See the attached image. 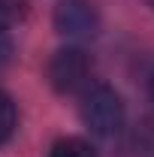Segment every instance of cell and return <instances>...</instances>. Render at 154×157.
<instances>
[{"label":"cell","instance_id":"obj_1","mask_svg":"<svg viewBox=\"0 0 154 157\" xmlns=\"http://www.w3.org/2000/svg\"><path fill=\"white\" fill-rule=\"evenodd\" d=\"M79 112H82L85 127H88L94 136H100V139L118 136L121 127H124V103H121L115 88H109V85H103V82L85 88Z\"/></svg>","mask_w":154,"mask_h":157},{"label":"cell","instance_id":"obj_2","mask_svg":"<svg viewBox=\"0 0 154 157\" xmlns=\"http://www.w3.org/2000/svg\"><path fill=\"white\" fill-rule=\"evenodd\" d=\"M91 76V58L88 52H82L79 45L58 48L48 60V85L58 94H73L79 91Z\"/></svg>","mask_w":154,"mask_h":157},{"label":"cell","instance_id":"obj_3","mask_svg":"<svg viewBox=\"0 0 154 157\" xmlns=\"http://www.w3.org/2000/svg\"><path fill=\"white\" fill-rule=\"evenodd\" d=\"M55 30L67 39H91L100 30V15L91 0H58Z\"/></svg>","mask_w":154,"mask_h":157},{"label":"cell","instance_id":"obj_4","mask_svg":"<svg viewBox=\"0 0 154 157\" xmlns=\"http://www.w3.org/2000/svg\"><path fill=\"white\" fill-rule=\"evenodd\" d=\"M15 127H18V109H15V103H12L9 94L0 91V145H6L12 139Z\"/></svg>","mask_w":154,"mask_h":157},{"label":"cell","instance_id":"obj_5","mask_svg":"<svg viewBox=\"0 0 154 157\" xmlns=\"http://www.w3.org/2000/svg\"><path fill=\"white\" fill-rule=\"evenodd\" d=\"M48 157H97V151L85 142V139L67 136V139H58V142L52 145V154Z\"/></svg>","mask_w":154,"mask_h":157},{"label":"cell","instance_id":"obj_6","mask_svg":"<svg viewBox=\"0 0 154 157\" xmlns=\"http://www.w3.org/2000/svg\"><path fill=\"white\" fill-rule=\"evenodd\" d=\"M27 18V0H0V30H9Z\"/></svg>","mask_w":154,"mask_h":157},{"label":"cell","instance_id":"obj_7","mask_svg":"<svg viewBox=\"0 0 154 157\" xmlns=\"http://www.w3.org/2000/svg\"><path fill=\"white\" fill-rule=\"evenodd\" d=\"M9 55H12V42L6 39V33H3V30H0V67L9 60Z\"/></svg>","mask_w":154,"mask_h":157},{"label":"cell","instance_id":"obj_8","mask_svg":"<svg viewBox=\"0 0 154 157\" xmlns=\"http://www.w3.org/2000/svg\"><path fill=\"white\" fill-rule=\"evenodd\" d=\"M151 100H154V76H151Z\"/></svg>","mask_w":154,"mask_h":157},{"label":"cell","instance_id":"obj_9","mask_svg":"<svg viewBox=\"0 0 154 157\" xmlns=\"http://www.w3.org/2000/svg\"><path fill=\"white\" fill-rule=\"evenodd\" d=\"M145 3H148V6H151V9H154V0H145Z\"/></svg>","mask_w":154,"mask_h":157}]
</instances>
